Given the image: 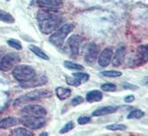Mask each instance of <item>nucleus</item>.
I'll list each match as a JSON object with an SVG mask.
<instances>
[{
  "label": "nucleus",
  "instance_id": "c756f323",
  "mask_svg": "<svg viewBox=\"0 0 148 136\" xmlns=\"http://www.w3.org/2000/svg\"><path fill=\"white\" fill-rule=\"evenodd\" d=\"M74 127H75L74 122H73L72 121H68L67 124L60 130V133H68L69 131H71Z\"/></svg>",
  "mask_w": 148,
  "mask_h": 136
},
{
  "label": "nucleus",
  "instance_id": "f3484780",
  "mask_svg": "<svg viewBox=\"0 0 148 136\" xmlns=\"http://www.w3.org/2000/svg\"><path fill=\"white\" fill-rule=\"evenodd\" d=\"M18 124V121L14 117H8L0 121V129H8Z\"/></svg>",
  "mask_w": 148,
  "mask_h": 136
},
{
  "label": "nucleus",
  "instance_id": "20e7f679",
  "mask_svg": "<svg viewBox=\"0 0 148 136\" xmlns=\"http://www.w3.org/2000/svg\"><path fill=\"white\" fill-rule=\"evenodd\" d=\"M51 96V92L47 90H36L34 92H30L25 95L20 96L15 101V105H20L24 103L37 101L43 98H47Z\"/></svg>",
  "mask_w": 148,
  "mask_h": 136
},
{
  "label": "nucleus",
  "instance_id": "9b49d317",
  "mask_svg": "<svg viewBox=\"0 0 148 136\" xmlns=\"http://www.w3.org/2000/svg\"><path fill=\"white\" fill-rule=\"evenodd\" d=\"M114 55V51L111 48H106L102 51L100 56H98V64L103 67H107L110 64L112 58Z\"/></svg>",
  "mask_w": 148,
  "mask_h": 136
},
{
  "label": "nucleus",
  "instance_id": "c85d7f7f",
  "mask_svg": "<svg viewBox=\"0 0 148 136\" xmlns=\"http://www.w3.org/2000/svg\"><path fill=\"white\" fill-rule=\"evenodd\" d=\"M101 89L104 92H114L116 90V86L113 83H104L101 86Z\"/></svg>",
  "mask_w": 148,
  "mask_h": 136
},
{
  "label": "nucleus",
  "instance_id": "a211bd4d",
  "mask_svg": "<svg viewBox=\"0 0 148 136\" xmlns=\"http://www.w3.org/2000/svg\"><path fill=\"white\" fill-rule=\"evenodd\" d=\"M29 49L33 53H35V55H36L38 58H40V59L45 60H49V57L46 53H45L40 48H38L37 46H35V45H30Z\"/></svg>",
  "mask_w": 148,
  "mask_h": 136
},
{
  "label": "nucleus",
  "instance_id": "aec40b11",
  "mask_svg": "<svg viewBox=\"0 0 148 136\" xmlns=\"http://www.w3.org/2000/svg\"><path fill=\"white\" fill-rule=\"evenodd\" d=\"M11 134L13 135H16V136H31L33 135L29 130L25 128H17V129H15V130H13L11 132Z\"/></svg>",
  "mask_w": 148,
  "mask_h": 136
},
{
  "label": "nucleus",
  "instance_id": "4be33fe9",
  "mask_svg": "<svg viewBox=\"0 0 148 136\" xmlns=\"http://www.w3.org/2000/svg\"><path fill=\"white\" fill-rule=\"evenodd\" d=\"M138 54H139V58L141 59L143 62H146L147 61V46H141L138 48Z\"/></svg>",
  "mask_w": 148,
  "mask_h": 136
},
{
  "label": "nucleus",
  "instance_id": "412c9836",
  "mask_svg": "<svg viewBox=\"0 0 148 136\" xmlns=\"http://www.w3.org/2000/svg\"><path fill=\"white\" fill-rule=\"evenodd\" d=\"M64 66L68 69H74V70H83L84 69V67L82 65H80V64H77V63L69 61V60L64 61Z\"/></svg>",
  "mask_w": 148,
  "mask_h": 136
},
{
  "label": "nucleus",
  "instance_id": "423d86ee",
  "mask_svg": "<svg viewBox=\"0 0 148 136\" xmlns=\"http://www.w3.org/2000/svg\"><path fill=\"white\" fill-rule=\"evenodd\" d=\"M20 124H22L25 127L32 130L42 128L46 124V120L44 117H36V116H30V115H22L19 119Z\"/></svg>",
  "mask_w": 148,
  "mask_h": 136
},
{
  "label": "nucleus",
  "instance_id": "2f4dec72",
  "mask_svg": "<svg viewBox=\"0 0 148 136\" xmlns=\"http://www.w3.org/2000/svg\"><path fill=\"white\" fill-rule=\"evenodd\" d=\"M90 121H91V118L87 117V116H81V117H79L78 120H77V121H78V124L80 125L86 124L88 122H90Z\"/></svg>",
  "mask_w": 148,
  "mask_h": 136
},
{
  "label": "nucleus",
  "instance_id": "f257e3e1",
  "mask_svg": "<svg viewBox=\"0 0 148 136\" xmlns=\"http://www.w3.org/2000/svg\"><path fill=\"white\" fill-rule=\"evenodd\" d=\"M37 23L42 33L50 34L63 22V17L56 10H40L37 13Z\"/></svg>",
  "mask_w": 148,
  "mask_h": 136
},
{
  "label": "nucleus",
  "instance_id": "72a5a7b5",
  "mask_svg": "<svg viewBox=\"0 0 148 136\" xmlns=\"http://www.w3.org/2000/svg\"><path fill=\"white\" fill-rule=\"evenodd\" d=\"M134 100V95H128V96H126L125 98V101L126 102V103H130V102H133Z\"/></svg>",
  "mask_w": 148,
  "mask_h": 136
},
{
  "label": "nucleus",
  "instance_id": "dca6fc26",
  "mask_svg": "<svg viewBox=\"0 0 148 136\" xmlns=\"http://www.w3.org/2000/svg\"><path fill=\"white\" fill-rule=\"evenodd\" d=\"M71 90L67 89V88H63V87H57L56 89V94L57 96V98L61 101L66 100L67 98H69L71 96Z\"/></svg>",
  "mask_w": 148,
  "mask_h": 136
},
{
  "label": "nucleus",
  "instance_id": "6ab92c4d",
  "mask_svg": "<svg viewBox=\"0 0 148 136\" xmlns=\"http://www.w3.org/2000/svg\"><path fill=\"white\" fill-rule=\"evenodd\" d=\"M0 20L5 23H8V24H12L15 22V18L11 14H9L8 12L1 10L0 11Z\"/></svg>",
  "mask_w": 148,
  "mask_h": 136
},
{
  "label": "nucleus",
  "instance_id": "bb28decb",
  "mask_svg": "<svg viewBox=\"0 0 148 136\" xmlns=\"http://www.w3.org/2000/svg\"><path fill=\"white\" fill-rule=\"evenodd\" d=\"M73 76L77 78L82 83L88 81L89 78H90L87 73H84V72H75V73H73Z\"/></svg>",
  "mask_w": 148,
  "mask_h": 136
},
{
  "label": "nucleus",
  "instance_id": "ddd939ff",
  "mask_svg": "<svg viewBox=\"0 0 148 136\" xmlns=\"http://www.w3.org/2000/svg\"><path fill=\"white\" fill-rule=\"evenodd\" d=\"M117 111V108L114 106H106V107H102L100 109L95 110V111L92 113L95 117H99V116H105L108 114H112Z\"/></svg>",
  "mask_w": 148,
  "mask_h": 136
},
{
  "label": "nucleus",
  "instance_id": "9d476101",
  "mask_svg": "<svg viewBox=\"0 0 148 136\" xmlns=\"http://www.w3.org/2000/svg\"><path fill=\"white\" fill-rule=\"evenodd\" d=\"M37 6L47 10H58L63 6L62 0H36Z\"/></svg>",
  "mask_w": 148,
  "mask_h": 136
},
{
  "label": "nucleus",
  "instance_id": "cd10ccee",
  "mask_svg": "<svg viewBox=\"0 0 148 136\" xmlns=\"http://www.w3.org/2000/svg\"><path fill=\"white\" fill-rule=\"evenodd\" d=\"M8 44L9 46L17 50H21L22 49V44L20 43V41H18L16 40H14V38H11V40H8Z\"/></svg>",
  "mask_w": 148,
  "mask_h": 136
},
{
  "label": "nucleus",
  "instance_id": "393cba45",
  "mask_svg": "<svg viewBox=\"0 0 148 136\" xmlns=\"http://www.w3.org/2000/svg\"><path fill=\"white\" fill-rule=\"evenodd\" d=\"M101 74L105 77H110V78H117L122 76V72L117 70H105L102 71Z\"/></svg>",
  "mask_w": 148,
  "mask_h": 136
},
{
  "label": "nucleus",
  "instance_id": "39448f33",
  "mask_svg": "<svg viewBox=\"0 0 148 136\" xmlns=\"http://www.w3.org/2000/svg\"><path fill=\"white\" fill-rule=\"evenodd\" d=\"M20 56L17 53H8L0 59V70L4 72L14 69L17 64L20 62Z\"/></svg>",
  "mask_w": 148,
  "mask_h": 136
},
{
  "label": "nucleus",
  "instance_id": "2eb2a0df",
  "mask_svg": "<svg viewBox=\"0 0 148 136\" xmlns=\"http://www.w3.org/2000/svg\"><path fill=\"white\" fill-rule=\"evenodd\" d=\"M47 77H39L38 79H36V77L30 81L23 83V86L25 88H29V87H36V86H41L44 85L45 83H47Z\"/></svg>",
  "mask_w": 148,
  "mask_h": 136
},
{
  "label": "nucleus",
  "instance_id": "b1692460",
  "mask_svg": "<svg viewBox=\"0 0 148 136\" xmlns=\"http://www.w3.org/2000/svg\"><path fill=\"white\" fill-rule=\"evenodd\" d=\"M107 130L109 131H125L126 130V126L125 124H110V125H107L106 127Z\"/></svg>",
  "mask_w": 148,
  "mask_h": 136
},
{
  "label": "nucleus",
  "instance_id": "0eeeda50",
  "mask_svg": "<svg viewBox=\"0 0 148 136\" xmlns=\"http://www.w3.org/2000/svg\"><path fill=\"white\" fill-rule=\"evenodd\" d=\"M99 56V48L94 42H89L85 48V55L84 59L89 65H94Z\"/></svg>",
  "mask_w": 148,
  "mask_h": 136
},
{
  "label": "nucleus",
  "instance_id": "a878e982",
  "mask_svg": "<svg viewBox=\"0 0 148 136\" xmlns=\"http://www.w3.org/2000/svg\"><path fill=\"white\" fill-rule=\"evenodd\" d=\"M66 83L68 85H71V86H75V87H79L82 82L77 79L75 77H66Z\"/></svg>",
  "mask_w": 148,
  "mask_h": 136
},
{
  "label": "nucleus",
  "instance_id": "f03ea898",
  "mask_svg": "<svg viewBox=\"0 0 148 136\" xmlns=\"http://www.w3.org/2000/svg\"><path fill=\"white\" fill-rule=\"evenodd\" d=\"M73 28L74 27L72 24H65L61 26V27H58L54 33L50 36L49 41L53 45H55L56 47L61 48L64 42H65L66 38L67 37L68 34L71 33Z\"/></svg>",
  "mask_w": 148,
  "mask_h": 136
},
{
  "label": "nucleus",
  "instance_id": "4468645a",
  "mask_svg": "<svg viewBox=\"0 0 148 136\" xmlns=\"http://www.w3.org/2000/svg\"><path fill=\"white\" fill-rule=\"evenodd\" d=\"M102 98H103V94L100 90H94L87 92L86 100L88 102H98L102 100Z\"/></svg>",
  "mask_w": 148,
  "mask_h": 136
},
{
  "label": "nucleus",
  "instance_id": "5701e85b",
  "mask_svg": "<svg viewBox=\"0 0 148 136\" xmlns=\"http://www.w3.org/2000/svg\"><path fill=\"white\" fill-rule=\"evenodd\" d=\"M145 116V112L141 110H134L129 114H128L127 118L128 119H140Z\"/></svg>",
  "mask_w": 148,
  "mask_h": 136
},
{
  "label": "nucleus",
  "instance_id": "f704fd0d",
  "mask_svg": "<svg viewBox=\"0 0 148 136\" xmlns=\"http://www.w3.org/2000/svg\"><path fill=\"white\" fill-rule=\"evenodd\" d=\"M47 135H48L47 133H40V136H47Z\"/></svg>",
  "mask_w": 148,
  "mask_h": 136
},
{
  "label": "nucleus",
  "instance_id": "7ed1b4c3",
  "mask_svg": "<svg viewBox=\"0 0 148 136\" xmlns=\"http://www.w3.org/2000/svg\"><path fill=\"white\" fill-rule=\"evenodd\" d=\"M12 73L15 79L21 83L30 81L36 77L35 69L29 65H16Z\"/></svg>",
  "mask_w": 148,
  "mask_h": 136
},
{
  "label": "nucleus",
  "instance_id": "1a4fd4ad",
  "mask_svg": "<svg viewBox=\"0 0 148 136\" xmlns=\"http://www.w3.org/2000/svg\"><path fill=\"white\" fill-rule=\"evenodd\" d=\"M22 115H30V116H36V117H45L47 115V111L43 106L31 104L25 106L21 110Z\"/></svg>",
  "mask_w": 148,
  "mask_h": 136
},
{
  "label": "nucleus",
  "instance_id": "6e6552de",
  "mask_svg": "<svg viewBox=\"0 0 148 136\" xmlns=\"http://www.w3.org/2000/svg\"><path fill=\"white\" fill-rule=\"evenodd\" d=\"M82 41L83 37L80 35H73L68 38L66 46L69 49L70 55H72L73 58H76L78 55Z\"/></svg>",
  "mask_w": 148,
  "mask_h": 136
},
{
  "label": "nucleus",
  "instance_id": "f8f14e48",
  "mask_svg": "<svg viewBox=\"0 0 148 136\" xmlns=\"http://www.w3.org/2000/svg\"><path fill=\"white\" fill-rule=\"evenodd\" d=\"M125 46H120L115 50L114 55H113V65L114 67H119L125 60Z\"/></svg>",
  "mask_w": 148,
  "mask_h": 136
},
{
  "label": "nucleus",
  "instance_id": "7c9ffc66",
  "mask_svg": "<svg viewBox=\"0 0 148 136\" xmlns=\"http://www.w3.org/2000/svg\"><path fill=\"white\" fill-rule=\"evenodd\" d=\"M84 101H85V99H84L82 96H76L71 101V103L73 106H77V105H80Z\"/></svg>",
  "mask_w": 148,
  "mask_h": 136
},
{
  "label": "nucleus",
  "instance_id": "473e14b6",
  "mask_svg": "<svg viewBox=\"0 0 148 136\" xmlns=\"http://www.w3.org/2000/svg\"><path fill=\"white\" fill-rule=\"evenodd\" d=\"M123 86H124V88H125V89H127V90H137V89H138V87L133 85V84L127 83V82H125V83L123 84Z\"/></svg>",
  "mask_w": 148,
  "mask_h": 136
}]
</instances>
